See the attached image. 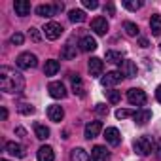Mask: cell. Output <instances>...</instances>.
Masks as SVG:
<instances>
[{
	"mask_svg": "<svg viewBox=\"0 0 161 161\" xmlns=\"http://www.w3.org/2000/svg\"><path fill=\"white\" fill-rule=\"evenodd\" d=\"M0 89L8 95H19L25 91V78L21 72H15L12 66L0 68Z\"/></svg>",
	"mask_w": 161,
	"mask_h": 161,
	"instance_id": "6da1fadb",
	"label": "cell"
},
{
	"mask_svg": "<svg viewBox=\"0 0 161 161\" xmlns=\"http://www.w3.org/2000/svg\"><path fill=\"white\" fill-rule=\"evenodd\" d=\"M133 148H135V153H138V155H150L155 148V142L150 136H138L133 142Z\"/></svg>",
	"mask_w": 161,
	"mask_h": 161,
	"instance_id": "7a4b0ae2",
	"label": "cell"
},
{
	"mask_svg": "<svg viewBox=\"0 0 161 161\" xmlns=\"http://www.w3.org/2000/svg\"><path fill=\"white\" fill-rule=\"evenodd\" d=\"M15 64H17L21 70H31V68H36L38 59H36V55H34V53L25 51V53H21V55L15 59Z\"/></svg>",
	"mask_w": 161,
	"mask_h": 161,
	"instance_id": "3957f363",
	"label": "cell"
},
{
	"mask_svg": "<svg viewBox=\"0 0 161 161\" xmlns=\"http://www.w3.org/2000/svg\"><path fill=\"white\" fill-rule=\"evenodd\" d=\"M44 34H46V38L47 40H57V38H61V34H63V25L61 23H55V21H49V23H46L44 25Z\"/></svg>",
	"mask_w": 161,
	"mask_h": 161,
	"instance_id": "277c9868",
	"label": "cell"
},
{
	"mask_svg": "<svg viewBox=\"0 0 161 161\" xmlns=\"http://www.w3.org/2000/svg\"><path fill=\"white\" fill-rule=\"evenodd\" d=\"M127 101H129L133 106H142V104H146L148 97H146V93H144L142 89H138V87H131V89L127 91Z\"/></svg>",
	"mask_w": 161,
	"mask_h": 161,
	"instance_id": "5b68a950",
	"label": "cell"
},
{
	"mask_svg": "<svg viewBox=\"0 0 161 161\" xmlns=\"http://www.w3.org/2000/svg\"><path fill=\"white\" fill-rule=\"evenodd\" d=\"M121 72L119 70H112V72H106V76H103L101 78V86L103 87H112V86H116V84H119L121 82Z\"/></svg>",
	"mask_w": 161,
	"mask_h": 161,
	"instance_id": "8992f818",
	"label": "cell"
},
{
	"mask_svg": "<svg viewBox=\"0 0 161 161\" xmlns=\"http://www.w3.org/2000/svg\"><path fill=\"white\" fill-rule=\"evenodd\" d=\"M91 31L95 34H99V36H104L108 32V21H106V17H95L91 21Z\"/></svg>",
	"mask_w": 161,
	"mask_h": 161,
	"instance_id": "52a82bcc",
	"label": "cell"
},
{
	"mask_svg": "<svg viewBox=\"0 0 161 161\" xmlns=\"http://www.w3.org/2000/svg\"><path fill=\"white\" fill-rule=\"evenodd\" d=\"M101 131H103V121H89L84 129V136L91 140V138H97Z\"/></svg>",
	"mask_w": 161,
	"mask_h": 161,
	"instance_id": "ba28073f",
	"label": "cell"
},
{
	"mask_svg": "<svg viewBox=\"0 0 161 161\" xmlns=\"http://www.w3.org/2000/svg\"><path fill=\"white\" fill-rule=\"evenodd\" d=\"M104 138L110 146H119L121 144V135L116 127H106L104 129Z\"/></svg>",
	"mask_w": 161,
	"mask_h": 161,
	"instance_id": "9c48e42d",
	"label": "cell"
},
{
	"mask_svg": "<svg viewBox=\"0 0 161 161\" xmlns=\"http://www.w3.org/2000/svg\"><path fill=\"white\" fill-rule=\"evenodd\" d=\"M108 159H110V152L106 150V146H101V144L93 146V150H91V161H108Z\"/></svg>",
	"mask_w": 161,
	"mask_h": 161,
	"instance_id": "30bf717a",
	"label": "cell"
},
{
	"mask_svg": "<svg viewBox=\"0 0 161 161\" xmlns=\"http://www.w3.org/2000/svg\"><path fill=\"white\" fill-rule=\"evenodd\" d=\"M47 91H49V97H53V99H64L66 97V89L61 82H51L47 86Z\"/></svg>",
	"mask_w": 161,
	"mask_h": 161,
	"instance_id": "8fae6325",
	"label": "cell"
},
{
	"mask_svg": "<svg viewBox=\"0 0 161 161\" xmlns=\"http://www.w3.org/2000/svg\"><path fill=\"white\" fill-rule=\"evenodd\" d=\"M70 84H72L74 95H78V97H86V87H84V82H82V76L72 74V76H70Z\"/></svg>",
	"mask_w": 161,
	"mask_h": 161,
	"instance_id": "7c38bea8",
	"label": "cell"
},
{
	"mask_svg": "<svg viewBox=\"0 0 161 161\" xmlns=\"http://www.w3.org/2000/svg\"><path fill=\"white\" fill-rule=\"evenodd\" d=\"M14 10H15V15L19 17H27L31 15V2H27V0H15L14 2Z\"/></svg>",
	"mask_w": 161,
	"mask_h": 161,
	"instance_id": "4fadbf2b",
	"label": "cell"
},
{
	"mask_svg": "<svg viewBox=\"0 0 161 161\" xmlns=\"http://www.w3.org/2000/svg\"><path fill=\"white\" fill-rule=\"evenodd\" d=\"M87 68H89V74H91V76H103L104 63H103L99 57H91V59H89V64H87Z\"/></svg>",
	"mask_w": 161,
	"mask_h": 161,
	"instance_id": "5bb4252c",
	"label": "cell"
},
{
	"mask_svg": "<svg viewBox=\"0 0 161 161\" xmlns=\"http://www.w3.org/2000/svg\"><path fill=\"white\" fill-rule=\"evenodd\" d=\"M119 72H121V76H125V78H135L136 76V64L133 63V61H123L121 64H119Z\"/></svg>",
	"mask_w": 161,
	"mask_h": 161,
	"instance_id": "9a60e30c",
	"label": "cell"
},
{
	"mask_svg": "<svg viewBox=\"0 0 161 161\" xmlns=\"http://www.w3.org/2000/svg\"><path fill=\"white\" fill-rule=\"evenodd\" d=\"M47 118H49L51 121H55V123H61L63 118H64V110H63V106H59V104H51V106L47 108Z\"/></svg>",
	"mask_w": 161,
	"mask_h": 161,
	"instance_id": "2e32d148",
	"label": "cell"
},
{
	"mask_svg": "<svg viewBox=\"0 0 161 161\" xmlns=\"http://www.w3.org/2000/svg\"><path fill=\"white\" fill-rule=\"evenodd\" d=\"M4 152L14 155V157H25V148L17 142H6L4 144Z\"/></svg>",
	"mask_w": 161,
	"mask_h": 161,
	"instance_id": "e0dca14e",
	"label": "cell"
},
{
	"mask_svg": "<svg viewBox=\"0 0 161 161\" xmlns=\"http://www.w3.org/2000/svg\"><path fill=\"white\" fill-rule=\"evenodd\" d=\"M78 46H80V49H82V51L89 53V51H95V49H97V40H95L93 36H82Z\"/></svg>",
	"mask_w": 161,
	"mask_h": 161,
	"instance_id": "ac0fdd59",
	"label": "cell"
},
{
	"mask_svg": "<svg viewBox=\"0 0 161 161\" xmlns=\"http://www.w3.org/2000/svg\"><path fill=\"white\" fill-rule=\"evenodd\" d=\"M36 157H38V161H53L55 152H53L51 146H40L38 152H36Z\"/></svg>",
	"mask_w": 161,
	"mask_h": 161,
	"instance_id": "d6986e66",
	"label": "cell"
},
{
	"mask_svg": "<svg viewBox=\"0 0 161 161\" xmlns=\"http://www.w3.org/2000/svg\"><path fill=\"white\" fill-rule=\"evenodd\" d=\"M36 15H40V17H53V15H57V10H55V6L53 4H40V6H36Z\"/></svg>",
	"mask_w": 161,
	"mask_h": 161,
	"instance_id": "ffe728a7",
	"label": "cell"
},
{
	"mask_svg": "<svg viewBox=\"0 0 161 161\" xmlns=\"http://www.w3.org/2000/svg\"><path fill=\"white\" fill-rule=\"evenodd\" d=\"M150 119H152V110L142 108V110H136V112H135V123H138V125H146Z\"/></svg>",
	"mask_w": 161,
	"mask_h": 161,
	"instance_id": "44dd1931",
	"label": "cell"
},
{
	"mask_svg": "<svg viewBox=\"0 0 161 161\" xmlns=\"http://www.w3.org/2000/svg\"><path fill=\"white\" fill-rule=\"evenodd\" d=\"M70 159H72V161H91L89 153H87L84 148H74L72 153H70Z\"/></svg>",
	"mask_w": 161,
	"mask_h": 161,
	"instance_id": "7402d4cb",
	"label": "cell"
},
{
	"mask_svg": "<svg viewBox=\"0 0 161 161\" xmlns=\"http://www.w3.org/2000/svg\"><path fill=\"white\" fill-rule=\"evenodd\" d=\"M59 68H61L59 61H55V59H49V61H46V66H44V74H46V76H55V74L59 72Z\"/></svg>",
	"mask_w": 161,
	"mask_h": 161,
	"instance_id": "603a6c76",
	"label": "cell"
},
{
	"mask_svg": "<svg viewBox=\"0 0 161 161\" xmlns=\"http://www.w3.org/2000/svg\"><path fill=\"white\" fill-rule=\"evenodd\" d=\"M150 29H152V34L153 36H159L161 34V15L159 14H153L150 17Z\"/></svg>",
	"mask_w": 161,
	"mask_h": 161,
	"instance_id": "cb8c5ba5",
	"label": "cell"
},
{
	"mask_svg": "<svg viewBox=\"0 0 161 161\" xmlns=\"http://www.w3.org/2000/svg\"><path fill=\"white\" fill-rule=\"evenodd\" d=\"M104 57H106L108 63H116V64H121V63H123V53H121V51L108 49V51L104 53Z\"/></svg>",
	"mask_w": 161,
	"mask_h": 161,
	"instance_id": "d4e9b609",
	"label": "cell"
},
{
	"mask_svg": "<svg viewBox=\"0 0 161 161\" xmlns=\"http://www.w3.org/2000/svg\"><path fill=\"white\" fill-rule=\"evenodd\" d=\"M68 19L72 23H84L86 21V12L84 10H70L68 12Z\"/></svg>",
	"mask_w": 161,
	"mask_h": 161,
	"instance_id": "484cf974",
	"label": "cell"
},
{
	"mask_svg": "<svg viewBox=\"0 0 161 161\" xmlns=\"http://www.w3.org/2000/svg\"><path fill=\"white\" fill-rule=\"evenodd\" d=\"M76 55H78V51H76V47H74L72 44H66V46L63 47V51H61V57H63V59H66V61L76 59Z\"/></svg>",
	"mask_w": 161,
	"mask_h": 161,
	"instance_id": "4316f807",
	"label": "cell"
},
{
	"mask_svg": "<svg viewBox=\"0 0 161 161\" xmlns=\"http://www.w3.org/2000/svg\"><path fill=\"white\" fill-rule=\"evenodd\" d=\"M34 135H36V138L46 140L49 136V129L46 125H42V123H34Z\"/></svg>",
	"mask_w": 161,
	"mask_h": 161,
	"instance_id": "83f0119b",
	"label": "cell"
},
{
	"mask_svg": "<svg viewBox=\"0 0 161 161\" xmlns=\"http://www.w3.org/2000/svg\"><path fill=\"white\" fill-rule=\"evenodd\" d=\"M123 31L127 32V36H136V34H138V27H136V23H133V21H125V23H123Z\"/></svg>",
	"mask_w": 161,
	"mask_h": 161,
	"instance_id": "f1b7e54d",
	"label": "cell"
},
{
	"mask_svg": "<svg viewBox=\"0 0 161 161\" xmlns=\"http://www.w3.org/2000/svg\"><path fill=\"white\" fill-rule=\"evenodd\" d=\"M104 93H106V99H108L112 104H118V103L121 101V93L116 91V89H108V91H104Z\"/></svg>",
	"mask_w": 161,
	"mask_h": 161,
	"instance_id": "f546056e",
	"label": "cell"
},
{
	"mask_svg": "<svg viewBox=\"0 0 161 161\" xmlns=\"http://www.w3.org/2000/svg\"><path fill=\"white\" fill-rule=\"evenodd\" d=\"M135 112H136V110H129V108H119V110H116V118H118V119H127V118H135Z\"/></svg>",
	"mask_w": 161,
	"mask_h": 161,
	"instance_id": "4dcf8cb0",
	"label": "cell"
},
{
	"mask_svg": "<svg viewBox=\"0 0 161 161\" xmlns=\"http://www.w3.org/2000/svg\"><path fill=\"white\" fill-rule=\"evenodd\" d=\"M121 4H123V8H127L131 12H136V10L142 8V2H138V0H123Z\"/></svg>",
	"mask_w": 161,
	"mask_h": 161,
	"instance_id": "1f68e13d",
	"label": "cell"
},
{
	"mask_svg": "<svg viewBox=\"0 0 161 161\" xmlns=\"http://www.w3.org/2000/svg\"><path fill=\"white\" fill-rule=\"evenodd\" d=\"M17 110H19V114H23V116H31V114H34V106L29 104V103H21V104L17 106Z\"/></svg>",
	"mask_w": 161,
	"mask_h": 161,
	"instance_id": "d6a6232c",
	"label": "cell"
},
{
	"mask_svg": "<svg viewBox=\"0 0 161 161\" xmlns=\"http://www.w3.org/2000/svg\"><path fill=\"white\" fill-rule=\"evenodd\" d=\"M25 42V36L21 34V32H15V34H12V38H10V44L12 46H21Z\"/></svg>",
	"mask_w": 161,
	"mask_h": 161,
	"instance_id": "836d02e7",
	"label": "cell"
},
{
	"mask_svg": "<svg viewBox=\"0 0 161 161\" xmlns=\"http://www.w3.org/2000/svg\"><path fill=\"white\" fill-rule=\"evenodd\" d=\"M29 38H31L32 42H40V40H42L40 31H38V29H34V27H31V29H29Z\"/></svg>",
	"mask_w": 161,
	"mask_h": 161,
	"instance_id": "e575fe53",
	"label": "cell"
},
{
	"mask_svg": "<svg viewBox=\"0 0 161 161\" xmlns=\"http://www.w3.org/2000/svg\"><path fill=\"white\" fill-rule=\"evenodd\" d=\"M82 4H84V8H87V10H97V8H99V2H97V0H82Z\"/></svg>",
	"mask_w": 161,
	"mask_h": 161,
	"instance_id": "d590c367",
	"label": "cell"
},
{
	"mask_svg": "<svg viewBox=\"0 0 161 161\" xmlns=\"http://www.w3.org/2000/svg\"><path fill=\"white\" fill-rule=\"evenodd\" d=\"M95 112H97L99 116H106V114H108V106L103 104V103H99V104L95 106Z\"/></svg>",
	"mask_w": 161,
	"mask_h": 161,
	"instance_id": "8d00e7d4",
	"label": "cell"
},
{
	"mask_svg": "<svg viewBox=\"0 0 161 161\" xmlns=\"http://www.w3.org/2000/svg\"><path fill=\"white\" fill-rule=\"evenodd\" d=\"M104 14H108V15H114V14H116V10H114V4H106V6H104Z\"/></svg>",
	"mask_w": 161,
	"mask_h": 161,
	"instance_id": "74e56055",
	"label": "cell"
},
{
	"mask_svg": "<svg viewBox=\"0 0 161 161\" xmlns=\"http://www.w3.org/2000/svg\"><path fill=\"white\" fill-rule=\"evenodd\" d=\"M153 152H157V157L161 159V138L155 140V148H153Z\"/></svg>",
	"mask_w": 161,
	"mask_h": 161,
	"instance_id": "f35d334b",
	"label": "cell"
},
{
	"mask_svg": "<svg viewBox=\"0 0 161 161\" xmlns=\"http://www.w3.org/2000/svg\"><path fill=\"white\" fill-rule=\"evenodd\" d=\"M138 46H140V47H148V46H150L148 38H138Z\"/></svg>",
	"mask_w": 161,
	"mask_h": 161,
	"instance_id": "ab89813d",
	"label": "cell"
},
{
	"mask_svg": "<svg viewBox=\"0 0 161 161\" xmlns=\"http://www.w3.org/2000/svg\"><path fill=\"white\" fill-rule=\"evenodd\" d=\"M15 135H19V136H25V135H27V131H25L23 127H15Z\"/></svg>",
	"mask_w": 161,
	"mask_h": 161,
	"instance_id": "60d3db41",
	"label": "cell"
},
{
	"mask_svg": "<svg viewBox=\"0 0 161 161\" xmlns=\"http://www.w3.org/2000/svg\"><path fill=\"white\" fill-rule=\"evenodd\" d=\"M155 99H157V103H161V84H159L157 89H155Z\"/></svg>",
	"mask_w": 161,
	"mask_h": 161,
	"instance_id": "b9f144b4",
	"label": "cell"
},
{
	"mask_svg": "<svg viewBox=\"0 0 161 161\" xmlns=\"http://www.w3.org/2000/svg\"><path fill=\"white\" fill-rule=\"evenodd\" d=\"M0 116H2V119H6V118H8V110H6V108H2V112H0Z\"/></svg>",
	"mask_w": 161,
	"mask_h": 161,
	"instance_id": "7bdbcfd3",
	"label": "cell"
},
{
	"mask_svg": "<svg viewBox=\"0 0 161 161\" xmlns=\"http://www.w3.org/2000/svg\"><path fill=\"white\" fill-rule=\"evenodd\" d=\"M0 161H8V159H0Z\"/></svg>",
	"mask_w": 161,
	"mask_h": 161,
	"instance_id": "ee69618b",
	"label": "cell"
}]
</instances>
